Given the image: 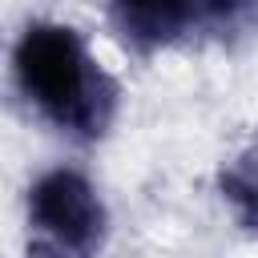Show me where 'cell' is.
<instances>
[{
  "label": "cell",
  "instance_id": "obj_1",
  "mask_svg": "<svg viewBox=\"0 0 258 258\" xmlns=\"http://www.w3.org/2000/svg\"><path fill=\"white\" fill-rule=\"evenodd\" d=\"M12 69L20 93L56 129L77 137H97L113 113V85L97 69L89 44L77 28L56 20H36L20 32Z\"/></svg>",
  "mask_w": 258,
  "mask_h": 258
},
{
  "label": "cell",
  "instance_id": "obj_2",
  "mask_svg": "<svg viewBox=\"0 0 258 258\" xmlns=\"http://www.w3.org/2000/svg\"><path fill=\"white\" fill-rule=\"evenodd\" d=\"M28 230L44 258H97L105 242V202L77 169H48L28 189Z\"/></svg>",
  "mask_w": 258,
  "mask_h": 258
},
{
  "label": "cell",
  "instance_id": "obj_3",
  "mask_svg": "<svg viewBox=\"0 0 258 258\" xmlns=\"http://www.w3.org/2000/svg\"><path fill=\"white\" fill-rule=\"evenodd\" d=\"M109 8L133 44L157 48L177 40L202 16H234L238 0H109Z\"/></svg>",
  "mask_w": 258,
  "mask_h": 258
},
{
  "label": "cell",
  "instance_id": "obj_4",
  "mask_svg": "<svg viewBox=\"0 0 258 258\" xmlns=\"http://www.w3.org/2000/svg\"><path fill=\"white\" fill-rule=\"evenodd\" d=\"M222 198L230 202L234 218L250 234H258V149L234 157L222 169Z\"/></svg>",
  "mask_w": 258,
  "mask_h": 258
}]
</instances>
